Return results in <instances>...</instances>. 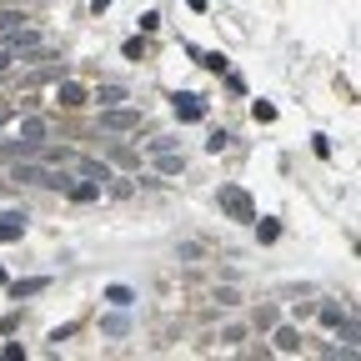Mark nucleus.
<instances>
[{
  "mask_svg": "<svg viewBox=\"0 0 361 361\" xmlns=\"http://www.w3.org/2000/svg\"><path fill=\"white\" fill-rule=\"evenodd\" d=\"M106 301H111V306H130V301H135V296H130V291H126V286H111V291H106Z\"/></svg>",
  "mask_w": 361,
  "mask_h": 361,
  "instance_id": "obj_13",
  "label": "nucleus"
},
{
  "mask_svg": "<svg viewBox=\"0 0 361 361\" xmlns=\"http://www.w3.org/2000/svg\"><path fill=\"white\" fill-rule=\"evenodd\" d=\"M61 106H85V90H80L75 80H66V85H61Z\"/></svg>",
  "mask_w": 361,
  "mask_h": 361,
  "instance_id": "obj_7",
  "label": "nucleus"
},
{
  "mask_svg": "<svg viewBox=\"0 0 361 361\" xmlns=\"http://www.w3.org/2000/svg\"><path fill=\"white\" fill-rule=\"evenodd\" d=\"M101 126H106V130H135V126H141V111H116V106H111V111L101 116Z\"/></svg>",
  "mask_w": 361,
  "mask_h": 361,
  "instance_id": "obj_3",
  "label": "nucleus"
},
{
  "mask_svg": "<svg viewBox=\"0 0 361 361\" xmlns=\"http://www.w3.org/2000/svg\"><path fill=\"white\" fill-rule=\"evenodd\" d=\"M11 176L20 180V186H61V191L71 186V176H66V171H40V166H20V161H16Z\"/></svg>",
  "mask_w": 361,
  "mask_h": 361,
  "instance_id": "obj_1",
  "label": "nucleus"
},
{
  "mask_svg": "<svg viewBox=\"0 0 361 361\" xmlns=\"http://www.w3.org/2000/svg\"><path fill=\"white\" fill-rule=\"evenodd\" d=\"M276 346H281V351H301V336H296L291 326H281V331H276Z\"/></svg>",
  "mask_w": 361,
  "mask_h": 361,
  "instance_id": "obj_9",
  "label": "nucleus"
},
{
  "mask_svg": "<svg viewBox=\"0 0 361 361\" xmlns=\"http://www.w3.org/2000/svg\"><path fill=\"white\" fill-rule=\"evenodd\" d=\"M161 171H166V176H176V171H186V161L171 156V151H161Z\"/></svg>",
  "mask_w": 361,
  "mask_h": 361,
  "instance_id": "obj_11",
  "label": "nucleus"
},
{
  "mask_svg": "<svg viewBox=\"0 0 361 361\" xmlns=\"http://www.w3.org/2000/svg\"><path fill=\"white\" fill-rule=\"evenodd\" d=\"M11 291H16V301H20V296H35V291H45V281H16Z\"/></svg>",
  "mask_w": 361,
  "mask_h": 361,
  "instance_id": "obj_12",
  "label": "nucleus"
},
{
  "mask_svg": "<svg viewBox=\"0 0 361 361\" xmlns=\"http://www.w3.org/2000/svg\"><path fill=\"white\" fill-rule=\"evenodd\" d=\"M96 101H101V106H121V101H126V85H101Z\"/></svg>",
  "mask_w": 361,
  "mask_h": 361,
  "instance_id": "obj_6",
  "label": "nucleus"
},
{
  "mask_svg": "<svg viewBox=\"0 0 361 361\" xmlns=\"http://www.w3.org/2000/svg\"><path fill=\"white\" fill-rule=\"evenodd\" d=\"M20 231H25V216H16V211L0 216V241H20Z\"/></svg>",
  "mask_w": 361,
  "mask_h": 361,
  "instance_id": "obj_5",
  "label": "nucleus"
},
{
  "mask_svg": "<svg viewBox=\"0 0 361 361\" xmlns=\"http://www.w3.org/2000/svg\"><path fill=\"white\" fill-rule=\"evenodd\" d=\"M6 121H11V111H0V126H6Z\"/></svg>",
  "mask_w": 361,
  "mask_h": 361,
  "instance_id": "obj_16",
  "label": "nucleus"
},
{
  "mask_svg": "<svg viewBox=\"0 0 361 361\" xmlns=\"http://www.w3.org/2000/svg\"><path fill=\"white\" fill-rule=\"evenodd\" d=\"M6 66H11V56H6V51H0V71H6Z\"/></svg>",
  "mask_w": 361,
  "mask_h": 361,
  "instance_id": "obj_15",
  "label": "nucleus"
},
{
  "mask_svg": "<svg viewBox=\"0 0 361 361\" xmlns=\"http://www.w3.org/2000/svg\"><path fill=\"white\" fill-rule=\"evenodd\" d=\"M0 281H6V271H0Z\"/></svg>",
  "mask_w": 361,
  "mask_h": 361,
  "instance_id": "obj_17",
  "label": "nucleus"
},
{
  "mask_svg": "<svg viewBox=\"0 0 361 361\" xmlns=\"http://www.w3.org/2000/svg\"><path fill=\"white\" fill-rule=\"evenodd\" d=\"M40 135H45L40 121H25V126H20V141H35V146H40Z\"/></svg>",
  "mask_w": 361,
  "mask_h": 361,
  "instance_id": "obj_10",
  "label": "nucleus"
},
{
  "mask_svg": "<svg viewBox=\"0 0 361 361\" xmlns=\"http://www.w3.org/2000/svg\"><path fill=\"white\" fill-rule=\"evenodd\" d=\"M176 116L180 121H201L206 116V101L201 96H176Z\"/></svg>",
  "mask_w": 361,
  "mask_h": 361,
  "instance_id": "obj_4",
  "label": "nucleus"
},
{
  "mask_svg": "<svg viewBox=\"0 0 361 361\" xmlns=\"http://www.w3.org/2000/svg\"><path fill=\"white\" fill-rule=\"evenodd\" d=\"M221 211L231 216V221H256V206L241 186H221Z\"/></svg>",
  "mask_w": 361,
  "mask_h": 361,
  "instance_id": "obj_2",
  "label": "nucleus"
},
{
  "mask_svg": "<svg viewBox=\"0 0 361 361\" xmlns=\"http://www.w3.org/2000/svg\"><path fill=\"white\" fill-rule=\"evenodd\" d=\"M16 25H25L20 11H0V30H16Z\"/></svg>",
  "mask_w": 361,
  "mask_h": 361,
  "instance_id": "obj_14",
  "label": "nucleus"
},
{
  "mask_svg": "<svg viewBox=\"0 0 361 361\" xmlns=\"http://www.w3.org/2000/svg\"><path fill=\"white\" fill-rule=\"evenodd\" d=\"M75 166H80V171H85L90 180H111V171H106L101 161H85V156H75Z\"/></svg>",
  "mask_w": 361,
  "mask_h": 361,
  "instance_id": "obj_8",
  "label": "nucleus"
}]
</instances>
